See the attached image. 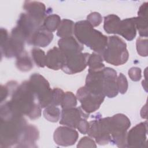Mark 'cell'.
<instances>
[{
    "label": "cell",
    "mask_w": 148,
    "mask_h": 148,
    "mask_svg": "<svg viewBox=\"0 0 148 148\" xmlns=\"http://www.w3.org/2000/svg\"><path fill=\"white\" fill-rule=\"evenodd\" d=\"M65 61V56L57 47L50 49L46 55V66L53 70L61 69Z\"/></svg>",
    "instance_id": "obj_19"
},
{
    "label": "cell",
    "mask_w": 148,
    "mask_h": 148,
    "mask_svg": "<svg viewBox=\"0 0 148 148\" xmlns=\"http://www.w3.org/2000/svg\"><path fill=\"white\" fill-rule=\"evenodd\" d=\"M61 21V18L58 15L53 14L45 18L43 25L49 31L53 32L58 29Z\"/></svg>",
    "instance_id": "obj_27"
},
{
    "label": "cell",
    "mask_w": 148,
    "mask_h": 148,
    "mask_svg": "<svg viewBox=\"0 0 148 148\" xmlns=\"http://www.w3.org/2000/svg\"><path fill=\"white\" fill-rule=\"evenodd\" d=\"M26 39L17 27H14L11 34L8 36V31L1 29V54L7 58L17 57L24 50Z\"/></svg>",
    "instance_id": "obj_4"
},
{
    "label": "cell",
    "mask_w": 148,
    "mask_h": 148,
    "mask_svg": "<svg viewBox=\"0 0 148 148\" xmlns=\"http://www.w3.org/2000/svg\"><path fill=\"white\" fill-rule=\"evenodd\" d=\"M16 58V65L20 71L28 72L33 68L32 60L25 51H24Z\"/></svg>",
    "instance_id": "obj_24"
},
{
    "label": "cell",
    "mask_w": 148,
    "mask_h": 148,
    "mask_svg": "<svg viewBox=\"0 0 148 148\" xmlns=\"http://www.w3.org/2000/svg\"><path fill=\"white\" fill-rule=\"evenodd\" d=\"M64 94V92L61 88H53V92H52V101H51V105H54L56 106L58 105H61Z\"/></svg>",
    "instance_id": "obj_32"
},
{
    "label": "cell",
    "mask_w": 148,
    "mask_h": 148,
    "mask_svg": "<svg viewBox=\"0 0 148 148\" xmlns=\"http://www.w3.org/2000/svg\"><path fill=\"white\" fill-rule=\"evenodd\" d=\"M90 54L80 53L65 57V61L61 69L67 74H75L83 71L88 65Z\"/></svg>",
    "instance_id": "obj_10"
},
{
    "label": "cell",
    "mask_w": 148,
    "mask_h": 148,
    "mask_svg": "<svg viewBox=\"0 0 148 148\" xmlns=\"http://www.w3.org/2000/svg\"><path fill=\"white\" fill-rule=\"evenodd\" d=\"M10 95L11 99L8 101L17 113L27 116L31 120L37 119L40 116L41 107L28 81L17 85Z\"/></svg>",
    "instance_id": "obj_2"
},
{
    "label": "cell",
    "mask_w": 148,
    "mask_h": 148,
    "mask_svg": "<svg viewBox=\"0 0 148 148\" xmlns=\"http://www.w3.org/2000/svg\"><path fill=\"white\" fill-rule=\"evenodd\" d=\"M77 105V98L71 91L64 92L61 106L62 109L76 107Z\"/></svg>",
    "instance_id": "obj_28"
},
{
    "label": "cell",
    "mask_w": 148,
    "mask_h": 148,
    "mask_svg": "<svg viewBox=\"0 0 148 148\" xmlns=\"http://www.w3.org/2000/svg\"><path fill=\"white\" fill-rule=\"evenodd\" d=\"M58 45L65 57L82 53L84 49L83 45L72 36L61 38L58 42Z\"/></svg>",
    "instance_id": "obj_18"
},
{
    "label": "cell",
    "mask_w": 148,
    "mask_h": 148,
    "mask_svg": "<svg viewBox=\"0 0 148 148\" xmlns=\"http://www.w3.org/2000/svg\"><path fill=\"white\" fill-rule=\"evenodd\" d=\"M117 34L120 35L127 40H133L136 34L135 17L121 20Z\"/></svg>",
    "instance_id": "obj_21"
},
{
    "label": "cell",
    "mask_w": 148,
    "mask_h": 148,
    "mask_svg": "<svg viewBox=\"0 0 148 148\" xmlns=\"http://www.w3.org/2000/svg\"><path fill=\"white\" fill-rule=\"evenodd\" d=\"M105 97L91 94L85 86L80 87L76 92V98L81 103V108L88 114L99 109Z\"/></svg>",
    "instance_id": "obj_9"
},
{
    "label": "cell",
    "mask_w": 148,
    "mask_h": 148,
    "mask_svg": "<svg viewBox=\"0 0 148 148\" xmlns=\"http://www.w3.org/2000/svg\"><path fill=\"white\" fill-rule=\"evenodd\" d=\"M117 85L118 91L122 94L126 92L128 89V82L125 76L120 73L117 78Z\"/></svg>",
    "instance_id": "obj_33"
},
{
    "label": "cell",
    "mask_w": 148,
    "mask_h": 148,
    "mask_svg": "<svg viewBox=\"0 0 148 148\" xmlns=\"http://www.w3.org/2000/svg\"><path fill=\"white\" fill-rule=\"evenodd\" d=\"M78 137V132L75 128L68 126L58 127L55 130L53 135L55 143L62 146L73 145L77 141Z\"/></svg>",
    "instance_id": "obj_13"
},
{
    "label": "cell",
    "mask_w": 148,
    "mask_h": 148,
    "mask_svg": "<svg viewBox=\"0 0 148 148\" xmlns=\"http://www.w3.org/2000/svg\"><path fill=\"white\" fill-rule=\"evenodd\" d=\"M120 18L115 14H109L104 18L103 28L108 34H117Z\"/></svg>",
    "instance_id": "obj_23"
},
{
    "label": "cell",
    "mask_w": 148,
    "mask_h": 148,
    "mask_svg": "<svg viewBox=\"0 0 148 148\" xmlns=\"http://www.w3.org/2000/svg\"><path fill=\"white\" fill-rule=\"evenodd\" d=\"M88 113L85 112L81 108H72L62 110L60 123L73 128H76L82 119H87Z\"/></svg>",
    "instance_id": "obj_12"
},
{
    "label": "cell",
    "mask_w": 148,
    "mask_h": 148,
    "mask_svg": "<svg viewBox=\"0 0 148 148\" xmlns=\"http://www.w3.org/2000/svg\"><path fill=\"white\" fill-rule=\"evenodd\" d=\"M136 28L141 37L147 36V17H135Z\"/></svg>",
    "instance_id": "obj_30"
},
{
    "label": "cell",
    "mask_w": 148,
    "mask_h": 148,
    "mask_svg": "<svg viewBox=\"0 0 148 148\" xmlns=\"http://www.w3.org/2000/svg\"><path fill=\"white\" fill-rule=\"evenodd\" d=\"M1 147H17L28 125L23 116L6 102L1 106Z\"/></svg>",
    "instance_id": "obj_1"
},
{
    "label": "cell",
    "mask_w": 148,
    "mask_h": 148,
    "mask_svg": "<svg viewBox=\"0 0 148 148\" xmlns=\"http://www.w3.org/2000/svg\"><path fill=\"white\" fill-rule=\"evenodd\" d=\"M111 143L119 147H127V132L131 125L130 119L121 113L110 117Z\"/></svg>",
    "instance_id": "obj_6"
},
{
    "label": "cell",
    "mask_w": 148,
    "mask_h": 148,
    "mask_svg": "<svg viewBox=\"0 0 148 148\" xmlns=\"http://www.w3.org/2000/svg\"><path fill=\"white\" fill-rule=\"evenodd\" d=\"M53 38L52 32L47 29L42 25L32 34L27 42L30 45L44 47L51 43Z\"/></svg>",
    "instance_id": "obj_17"
},
{
    "label": "cell",
    "mask_w": 148,
    "mask_h": 148,
    "mask_svg": "<svg viewBox=\"0 0 148 148\" xmlns=\"http://www.w3.org/2000/svg\"><path fill=\"white\" fill-rule=\"evenodd\" d=\"M128 75L130 79L134 81H139L142 77L141 69L138 67H132L128 71Z\"/></svg>",
    "instance_id": "obj_36"
},
{
    "label": "cell",
    "mask_w": 148,
    "mask_h": 148,
    "mask_svg": "<svg viewBox=\"0 0 148 148\" xmlns=\"http://www.w3.org/2000/svg\"><path fill=\"white\" fill-rule=\"evenodd\" d=\"M103 92L108 98L116 97L119 92L117 85V73L113 69L107 67L103 70Z\"/></svg>",
    "instance_id": "obj_14"
},
{
    "label": "cell",
    "mask_w": 148,
    "mask_h": 148,
    "mask_svg": "<svg viewBox=\"0 0 148 148\" xmlns=\"http://www.w3.org/2000/svg\"><path fill=\"white\" fill-rule=\"evenodd\" d=\"M39 132L38 128L31 124H28L21 136L17 147H34L36 141L38 139Z\"/></svg>",
    "instance_id": "obj_20"
},
{
    "label": "cell",
    "mask_w": 148,
    "mask_h": 148,
    "mask_svg": "<svg viewBox=\"0 0 148 148\" xmlns=\"http://www.w3.org/2000/svg\"><path fill=\"white\" fill-rule=\"evenodd\" d=\"M24 9L28 16L35 21L39 25H42V23L46 18V7L40 2L25 1Z\"/></svg>",
    "instance_id": "obj_15"
},
{
    "label": "cell",
    "mask_w": 148,
    "mask_h": 148,
    "mask_svg": "<svg viewBox=\"0 0 148 148\" xmlns=\"http://www.w3.org/2000/svg\"><path fill=\"white\" fill-rule=\"evenodd\" d=\"M74 25L73 22L70 20L64 19L61 20L57 29V35L61 38L72 36L73 33Z\"/></svg>",
    "instance_id": "obj_25"
},
{
    "label": "cell",
    "mask_w": 148,
    "mask_h": 148,
    "mask_svg": "<svg viewBox=\"0 0 148 148\" xmlns=\"http://www.w3.org/2000/svg\"><path fill=\"white\" fill-rule=\"evenodd\" d=\"M110 117L94 120L89 122L88 136L95 139L97 143L104 145L111 142Z\"/></svg>",
    "instance_id": "obj_8"
},
{
    "label": "cell",
    "mask_w": 148,
    "mask_h": 148,
    "mask_svg": "<svg viewBox=\"0 0 148 148\" xmlns=\"http://www.w3.org/2000/svg\"><path fill=\"white\" fill-rule=\"evenodd\" d=\"M77 147H96L95 142L90 137L84 136L82 138L79 142Z\"/></svg>",
    "instance_id": "obj_35"
},
{
    "label": "cell",
    "mask_w": 148,
    "mask_h": 148,
    "mask_svg": "<svg viewBox=\"0 0 148 148\" xmlns=\"http://www.w3.org/2000/svg\"><path fill=\"white\" fill-rule=\"evenodd\" d=\"M103 61V59L101 54L95 52L90 54L88 61V66H89L88 72L103 71L105 68Z\"/></svg>",
    "instance_id": "obj_22"
},
{
    "label": "cell",
    "mask_w": 148,
    "mask_h": 148,
    "mask_svg": "<svg viewBox=\"0 0 148 148\" xmlns=\"http://www.w3.org/2000/svg\"><path fill=\"white\" fill-rule=\"evenodd\" d=\"M84 86L92 94L105 96L103 92V71L88 72Z\"/></svg>",
    "instance_id": "obj_16"
},
{
    "label": "cell",
    "mask_w": 148,
    "mask_h": 148,
    "mask_svg": "<svg viewBox=\"0 0 148 148\" xmlns=\"http://www.w3.org/2000/svg\"><path fill=\"white\" fill-rule=\"evenodd\" d=\"M41 108L50 105L52 101L53 89L47 80L39 73L32 74L28 80Z\"/></svg>",
    "instance_id": "obj_7"
},
{
    "label": "cell",
    "mask_w": 148,
    "mask_h": 148,
    "mask_svg": "<svg viewBox=\"0 0 148 148\" xmlns=\"http://www.w3.org/2000/svg\"><path fill=\"white\" fill-rule=\"evenodd\" d=\"M87 19L93 27L98 26L102 21L101 15L98 12L91 13L87 16Z\"/></svg>",
    "instance_id": "obj_34"
},
{
    "label": "cell",
    "mask_w": 148,
    "mask_h": 148,
    "mask_svg": "<svg viewBox=\"0 0 148 148\" xmlns=\"http://www.w3.org/2000/svg\"><path fill=\"white\" fill-rule=\"evenodd\" d=\"M31 54L34 61L38 66L43 68L46 66V55L42 50L34 48L31 50Z\"/></svg>",
    "instance_id": "obj_29"
},
{
    "label": "cell",
    "mask_w": 148,
    "mask_h": 148,
    "mask_svg": "<svg viewBox=\"0 0 148 148\" xmlns=\"http://www.w3.org/2000/svg\"><path fill=\"white\" fill-rule=\"evenodd\" d=\"M147 121L142 122L127 134V147H145L147 143Z\"/></svg>",
    "instance_id": "obj_11"
},
{
    "label": "cell",
    "mask_w": 148,
    "mask_h": 148,
    "mask_svg": "<svg viewBox=\"0 0 148 148\" xmlns=\"http://www.w3.org/2000/svg\"><path fill=\"white\" fill-rule=\"evenodd\" d=\"M136 50L138 53L142 57L147 56V39L139 38L137 39Z\"/></svg>",
    "instance_id": "obj_31"
},
{
    "label": "cell",
    "mask_w": 148,
    "mask_h": 148,
    "mask_svg": "<svg viewBox=\"0 0 148 148\" xmlns=\"http://www.w3.org/2000/svg\"><path fill=\"white\" fill-rule=\"evenodd\" d=\"M43 113L45 118L50 122L58 121L61 116L60 109L56 106L52 105L46 107Z\"/></svg>",
    "instance_id": "obj_26"
},
{
    "label": "cell",
    "mask_w": 148,
    "mask_h": 148,
    "mask_svg": "<svg viewBox=\"0 0 148 148\" xmlns=\"http://www.w3.org/2000/svg\"><path fill=\"white\" fill-rule=\"evenodd\" d=\"M89 128V122L87 121L86 119H82L79 121L77 128L79 132L83 134H86L87 133Z\"/></svg>",
    "instance_id": "obj_37"
},
{
    "label": "cell",
    "mask_w": 148,
    "mask_h": 148,
    "mask_svg": "<svg viewBox=\"0 0 148 148\" xmlns=\"http://www.w3.org/2000/svg\"><path fill=\"white\" fill-rule=\"evenodd\" d=\"M73 33L80 43L100 54L107 45L108 37L94 29L87 20L76 22L74 25Z\"/></svg>",
    "instance_id": "obj_3"
},
{
    "label": "cell",
    "mask_w": 148,
    "mask_h": 148,
    "mask_svg": "<svg viewBox=\"0 0 148 148\" xmlns=\"http://www.w3.org/2000/svg\"><path fill=\"white\" fill-rule=\"evenodd\" d=\"M101 55L106 62L115 66L125 64L129 57L125 42L117 36L108 37L107 45Z\"/></svg>",
    "instance_id": "obj_5"
}]
</instances>
